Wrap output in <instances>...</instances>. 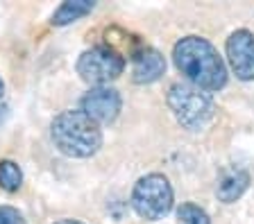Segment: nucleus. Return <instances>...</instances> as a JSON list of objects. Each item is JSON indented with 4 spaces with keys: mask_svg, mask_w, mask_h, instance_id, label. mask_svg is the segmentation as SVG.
Wrapping results in <instances>:
<instances>
[{
    "mask_svg": "<svg viewBox=\"0 0 254 224\" xmlns=\"http://www.w3.org/2000/svg\"><path fill=\"white\" fill-rule=\"evenodd\" d=\"M173 61L189 84L202 91H220L227 84V66L218 50L202 37H184L175 43Z\"/></svg>",
    "mask_w": 254,
    "mask_h": 224,
    "instance_id": "f257e3e1",
    "label": "nucleus"
},
{
    "mask_svg": "<svg viewBox=\"0 0 254 224\" xmlns=\"http://www.w3.org/2000/svg\"><path fill=\"white\" fill-rule=\"evenodd\" d=\"M55 147L73 159H89L102 147V129L82 111H64L50 125Z\"/></svg>",
    "mask_w": 254,
    "mask_h": 224,
    "instance_id": "f03ea898",
    "label": "nucleus"
},
{
    "mask_svg": "<svg viewBox=\"0 0 254 224\" xmlns=\"http://www.w3.org/2000/svg\"><path fill=\"white\" fill-rule=\"evenodd\" d=\"M168 107L175 120L189 132H202L216 116L211 95L189 82H177L168 89Z\"/></svg>",
    "mask_w": 254,
    "mask_h": 224,
    "instance_id": "7ed1b4c3",
    "label": "nucleus"
},
{
    "mask_svg": "<svg viewBox=\"0 0 254 224\" xmlns=\"http://www.w3.org/2000/svg\"><path fill=\"white\" fill-rule=\"evenodd\" d=\"M173 186L164 175H145L134 183L132 190V208L136 211L138 218L148 220V222H157L164 220L166 215L173 211Z\"/></svg>",
    "mask_w": 254,
    "mask_h": 224,
    "instance_id": "20e7f679",
    "label": "nucleus"
},
{
    "mask_svg": "<svg viewBox=\"0 0 254 224\" xmlns=\"http://www.w3.org/2000/svg\"><path fill=\"white\" fill-rule=\"evenodd\" d=\"M125 70V59L111 45H95L79 54L77 75L93 86H105L107 82L121 77Z\"/></svg>",
    "mask_w": 254,
    "mask_h": 224,
    "instance_id": "39448f33",
    "label": "nucleus"
},
{
    "mask_svg": "<svg viewBox=\"0 0 254 224\" xmlns=\"http://www.w3.org/2000/svg\"><path fill=\"white\" fill-rule=\"evenodd\" d=\"M123 100L121 93L111 86H93L84 97H82V109L79 111L86 113L91 120L95 123H111L116 120L118 113H121Z\"/></svg>",
    "mask_w": 254,
    "mask_h": 224,
    "instance_id": "423d86ee",
    "label": "nucleus"
},
{
    "mask_svg": "<svg viewBox=\"0 0 254 224\" xmlns=\"http://www.w3.org/2000/svg\"><path fill=\"white\" fill-rule=\"evenodd\" d=\"M227 59L238 80H254V34L250 30H236L229 34Z\"/></svg>",
    "mask_w": 254,
    "mask_h": 224,
    "instance_id": "0eeeda50",
    "label": "nucleus"
},
{
    "mask_svg": "<svg viewBox=\"0 0 254 224\" xmlns=\"http://www.w3.org/2000/svg\"><path fill=\"white\" fill-rule=\"evenodd\" d=\"M166 70V59L164 54L154 48H143L141 52L134 57V68H132V80L136 84H152L157 82Z\"/></svg>",
    "mask_w": 254,
    "mask_h": 224,
    "instance_id": "6e6552de",
    "label": "nucleus"
},
{
    "mask_svg": "<svg viewBox=\"0 0 254 224\" xmlns=\"http://www.w3.org/2000/svg\"><path fill=\"white\" fill-rule=\"evenodd\" d=\"M250 186V175L243 170V168H227L222 170L220 179H218V186H216V195L220 202L225 204H234L236 199H241L245 190Z\"/></svg>",
    "mask_w": 254,
    "mask_h": 224,
    "instance_id": "1a4fd4ad",
    "label": "nucleus"
},
{
    "mask_svg": "<svg viewBox=\"0 0 254 224\" xmlns=\"http://www.w3.org/2000/svg\"><path fill=\"white\" fill-rule=\"evenodd\" d=\"M93 7H95V2H91V0H68V2H64L53 14V25H68V23H75L77 18L91 14Z\"/></svg>",
    "mask_w": 254,
    "mask_h": 224,
    "instance_id": "9d476101",
    "label": "nucleus"
},
{
    "mask_svg": "<svg viewBox=\"0 0 254 224\" xmlns=\"http://www.w3.org/2000/svg\"><path fill=\"white\" fill-rule=\"evenodd\" d=\"M23 183V172L14 161H0V188L7 192L18 190Z\"/></svg>",
    "mask_w": 254,
    "mask_h": 224,
    "instance_id": "9b49d317",
    "label": "nucleus"
},
{
    "mask_svg": "<svg viewBox=\"0 0 254 224\" xmlns=\"http://www.w3.org/2000/svg\"><path fill=\"white\" fill-rule=\"evenodd\" d=\"M177 224H211V220H209L204 208L186 202L177 208Z\"/></svg>",
    "mask_w": 254,
    "mask_h": 224,
    "instance_id": "f8f14e48",
    "label": "nucleus"
},
{
    "mask_svg": "<svg viewBox=\"0 0 254 224\" xmlns=\"http://www.w3.org/2000/svg\"><path fill=\"white\" fill-rule=\"evenodd\" d=\"M0 224H25V220L14 206H0Z\"/></svg>",
    "mask_w": 254,
    "mask_h": 224,
    "instance_id": "ddd939ff",
    "label": "nucleus"
},
{
    "mask_svg": "<svg viewBox=\"0 0 254 224\" xmlns=\"http://www.w3.org/2000/svg\"><path fill=\"white\" fill-rule=\"evenodd\" d=\"M55 224H84V222H79V220H59Z\"/></svg>",
    "mask_w": 254,
    "mask_h": 224,
    "instance_id": "4468645a",
    "label": "nucleus"
},
{
    "mask_svg": "<svg viewBox=\"0 0 254 224\" xmlns=\"http://www.w3.org/2000/svg\"><path fill=\"white\" fill-rule=\"evenodd\" d=\"M2 89H5V86H2V80H0V95H2Z\"/></svg>",
    "mask_w": 254,
    "mask_h": 224,
    "instance_id": "2eb2a0df",
    "label": "nucleus"
}]
</instances>
